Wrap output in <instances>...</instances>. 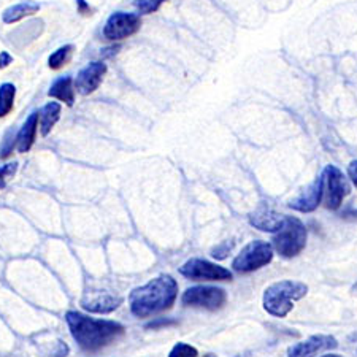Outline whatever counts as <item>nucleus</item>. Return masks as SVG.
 <instances>
[{
    "mask_svg": "<svg viewBox=\"0 0 357 357\" xmlns=\"http://www.w3.org/2000/svg\"><path fill=\"white\" fill-rule=\"evenodd\" d=\"M66 321L75 342L89 353L99 351L124 335V326L116 321L94 319L78 312H67Z\"/></svg>",
    "mask_w": 357,
    "mask_h": 357,
    "instance_id": "f257e3e1",
    "label": "nucleus"
},
{
    "mask_svg": "<svg viewBox=\"0 0 357 357\" xmlns=\"http://www.w3.org/2000/svg\"><path fill=\"white\" fill-rule=\"evenodd\" d=\"M178 297V283L170 275H160L130 292V312L137 318L162 313L170 310Z\"/></svg>",
    "mask_w": 357,
    "mask_h": 357,
    "instance_id": "f03ea898",
    "label": "nucleus"
},
{
    "mask_svg": "<svg viewBox=\"0 0 357 357\" xmlns=\"http://www.w3.org/2000/svg\"><path fill=\"white\" fill-rule=\"evenodd\" d=\"M308 294V286L301 281L284 280L270 284L262 297L264 310L276 318H284L294 308V302L301 301Z\"/></svg>",
    "mask_w": 357,
    "mask_h": 357,
    "instance_id": "7ed1b4c3",
    "label": "nucleus"
},
{
    "mask_svg": "<svg viewBox=\"0 0 357 357\" xmlns=\"http://www.w3.org/2000/svg\"><path fill=\"white\" fill-rule=\"evenodd\" d=\"M272 241L280 256L287 259L296 257L307 245V227L298 218L286 216L283 226L276 230Z\"/></svg>",
    "mask_w": 357,
    "mask_h": 357,
    "instance_id": "20e7f679",
    "label": "nucleus"
},
{
    "mask_svg": "<svg viewBox=\"0 0 357 357\" xmlns=\"http://www.w3.org/2000/svg\"><path fill=\"white\" fill-rule=\"evenodd\" d=\"M273 259V246L268 241L256 240L251 241L241 250L240 255L234 259L232 267L238 273H251L255 270L266 267Z\"/></svg>",
    "mask_w": 357,
    "mask_h": 357,
    "instance_id": "39448f33",
    "label": "nucleus"
},
{
    "mask_svg": "<svg viewBox=\"0 0 357 357\" xmlns=\"http://www.w3.org/2000/svg\"><path fill=\"white\" fill-rule=\"evenodd\" d=\"M322 197L329 210H338L343 200L349 194V184L343 172L335 165H327L321 174Z\"/></svg>",
    "mask_w": 357,
    "mask_h": 357,
    "instance_id": "423d86ee",
    "label": "nucleus"
},
{
    "mask_svg": "<svg viewBox=\"0 0 357 357\" xmlns=\"http://www.w3.org/2000/svg\"><path fill=\"white\" fill-rule=\"evenodd\" d=\"M227 294L221 287L211 286H194L183 294L181 302L186 307L194 308H205L210 312L222 308L226 305Z\"/></svg>",
    "mask_w": 357,
    "mask_h": 357,
    "instance_id": "0eeeda50",
    "label": "nucleus"
},
{
    "mask_svg": "<svg viewBox=\"0 0 357 357\" xmlns=\"http://www.w3.org/2000/svg\"><path fill=\"white\" fill-rule=\"evenodd\" d=\"M142 20L135 13H124V11H116L110 18L107 20L103 26V37L110 42H121L140 31Z\"/></svg>",
    "mask_w": 357,
    "mask_h": 357,
    "instance_id": "6e6552de",
    "label": "nucleus"
},
{
    "mask_svg": "<svg viewBox=\"0 0 357 357\" xmlns=\"http://www.w3.org/2000/svg\"><path fill=\"white\" fill-rule=\"evenodd\" d=\"M180 273L194 281H230L232 273L227 268L205 261V259H189L180 267Z\"/></svg>",
    "mask_w": 357,
    "mask_h": 357,
    "instance_id": "1a4fd4ad",
    "label": "nucleus"
},
{
    "mask_svg": "<svg viewBox=\"0 0 357 357\" xmlns=\"http://www.w3.org/2000/svg\"><path fill=\"white\" fill-rule=\"evenodd\" d=\"M338 342L332 335H313L305 342L296 343L287 349V357H314L322 351L335 349Z\"/></svg>",
    "mask_w": 357,
    "mask_h": 357,
    "instance_id": "9d476101",
    "label": "nucleus"
},
{
    "mask_svg": "<svg viewBox=\"0 0 357 357\" xmlns=\"http://www.w3.org/2000/svg\"><path fill=\"white\" fill-rule=\"evenodd\" d=\"M105 73H107V66L103 64V62H91V64L82 68L79 73L77 75V79H75L73 83L75 89L83 96L92 94L96 89H99Z\"/></svg>",
    "mask_w": 357,
    "mask_h": 357,
    "instance_id": "9b49d317",
    "label": "nucleus"
},
{
    "mask_svg": "<svg viewBox=\"0 0 357 357\" xmlns=\"http://www.w3.org/2000/svg\"><path fill=\"white\" fill-rule=\"evenodd\" d=\"M123 303V298L114 297L107 292H88L82 298V307L89 313L107 314L116 310Z\"/></svg>",
    "mask_w": 357,
    "mask_h": 357,
    "instance_id": "f8f14e48",
    "label": "nucleus"
},
{
    "mask_svg": "<svg viewBox=\"0 0 357 357\" xmlns=\"http://www.w3.org/2000/svg\"><path fill=\"white\" fill-rule=\"evenodd\" d=\"M322 180L321 176L316 178L314 183L310 186L307 191L302 192L297 199H294L289 206L292 210H297L301 213H312L318 208L322 200Z\"/></svg>",
    "mask_w": 357,
    "mask_h": 357,
    "instance_id": "ddd939ff",
    "label": "nucleus"
},
{
    "mask_svg": "<svg viewBox=\"0 0 357 357\" xmlns=\"http://www.w3.org/2000/svg\"><path fill=\"white\" fill-rule=\"evenodd\" d=\"M284 218V215H278L272 208L261 206V208L251 213L250 222L251 226H255L259 230H264V232H276V230L283 226Z\"/></svg>",
    "mask_w": 357,
    "mask_h": 357,
    "instance_id": "4468645a",
    "label": "nucleus"
},
{
    "mask_svg": "<svg viewBox=\"0 0 357 357\" xmlns=\"http://www.w3.org/2000/svg\"><path fill=\"white\" fill-rule=\"evenodd\" d=\"M37 128H38V113H32L31 116L22 126L21 130L16 135V145H18L20 153H27L29 149L32 148L33 142H36L37 135Z\"/></svg>",
    "mask_w": 357,
    "mask_h": 357,
    "instance_id": "2eb2a0df",
    "label": "nucleus"
},
{
    "mask_svg": "<svg viewBox=\"0 0 357 357\" xmlns=\"http://www.w3.org/2000/svg\"><path fill=\"white\" fill-rule=\"evenodd\" d=\"M38 10H40V5L37 2H33V0H26V2L16 3L13 7L5 10L2 15V20L5 24H15V22L24 20L27 16L38 13Z\"/></svg>",
    "mask_w": 357,
    "mask_h": 357,
    "instance_id": "dca6fc26",
    "label": "nucleus"
},
{
    "mask_svg": "<svg viewBox=\"0 0 357 357\" xmlns=\"http://www.w3.org/2000/svg\"><path fill=\"white\" fill-rule=\"evenodd\" d=\"M48 96L64 102L68 107H72L75 103V84L70 75L56 79L54 84L51 86V89L48 91Z\"/></svg>",
    "mask_w": 357,
    "mask_h": 357,
    "instance_id": "f3484780",
    "label": "nucleus"
},
{
    "mask_svg": "<svg viewBox=\"0 0 357 357\" xmlns=\"http://www.w3.org/2000/svg\"><path fill=\"white\" fill-rule=\"evenodd\" d=\"M61 118V105L57 102H50L38 112V124L42 135L46 137Z\"/></svg>",
    "mask_w": 357,
    "mask_h": 357,
    "instance_id": "a211bd4d",
    "label": "nucleus"
},
{
    "mask_svg": "<svg viewBox=\"0 0 357 357\" xmlns=\"http://www.w3.org/2000/svg\"><path fill=\"white\" fill-rule=\"evenodd\" d=\"M15 96H16L15 84L3 83L0 86V118H5L11 110H13Z\"/></svg>",
    "mask_w": 357,
    "mask_h": 357,
    "instance_id": "6ab92c4d",
    "label": "nucleus"
},
{
    "mask_svg": "<svg viewBox=\"0 0 357 357\" xmlns=\"http://www.w3.org/2000/svg\"><path fill=\"white\" fill-rule=\"evenodd\" d=\"M73 50H75L73 45H66V46H61L59 50H56L48 59L50 68H53V70H59V68L67 66V62L72 59Z\"/></svg>",
    "mask_w": 357,
    "mask_h": 357,
    "instance_id": "aec40b11",
    "label": "nucleus"
},
{
    "mask_svg": "<svg viewBox=\"0 0 357 357\" xmlns=\"http://www.w3.org/2000/svg\"><path fill=\"white\" fill-rule=\"evenodd\" d=\"M165 2L167 0H135L134 5L138 10V13L151 15V13H156V11L162 7V3Z\"/></svg>",
    "mask_w": 357,
    "mask_h": 357,
    "instance_id": "412c9836",
    "label": "nucleus"
},
{
    "mask_svg": "<svg viewBox=\"0 0 357 357\" xmlns=\"http://www.w3.org/2000/svg\"><path fill=\"white\" fill-rule=\"evenodd\" d=\"M16 135H18V134H15L13 129H10L7 134H5L2 145H0V158H2V159L8 158L10 154L13 153V148H15V143H16Z\"/></svg>",
    "mask_w": 357,
    "mask_h": 357,
    "instance_id": "4be33fe9",
    "label": "nucleus"
},
{
    "mask_svg": "<svg viewBox=\"0 0 357 357\" xmlns=\"http://www.w3.org/2000/svg\"><path fill=\"white\" fill-rule=\"evenodd\" d=\"M199 353L197 349L191 344H186V343H178L174 347V349L170 351L169 357H197Z\"/></svg>",
    "mask_w": 357,
    "mask_h": 357,
    "instance_id": "5701e85b",
    "label": "nucleus"
},
{
    "mask_svg": "<svg viewBox=\"0 0 357 357\" xmlns=\"http://www.w3.org/2000/svg\"><path fill=\"white\" fill-rule=\"evenodd\" d=\"M16 169H18V164H16V162L7 164L5 167H2V169H0V189L5 188V184H7V178L13 176Z\"/></svg>",
    "mask_w": 357,
    "mask_h": 357,
    "instance_id": "b1692460",
    "label": "nucleus"
},
{
    "mask_svg": "<svg viewBox=\"0 0 357 357\" xmlns=\"http://www.w3.org/2000/svg\"><path fill=\"white\" fill-rule=\"evenodd\" d=\"M176 321L175 319H169V318H158L146 324V329H159V327H167V326H175Z\"/></svg>",
    "mask_w": 357,
    "mask_h": 357,
    "instance_id": "393cba45",
    "label": "nucleus"
},
{
    "mask_svg": "<svg viewBox=\"0 0 357 357\" xmlns=\"http://www.w3.org/2000/svg\"><path fill=\"white\" fill-rule=\"evenodd\" d=\"M230 250H232V245L222 243V245H220V246H216L215 250L211 251V256L216 257V259H224V257H226V256L229 255Z\"/></svg>",
    "mask_w": 357,
    "mask_h": 357,
    "instance_id": "a878e982",
    "label": "nucleus"
},
{
    "mask_svg": "<svg viewBox=\"0 0 357 357\" xmlns=\"http://www.w3.org/2000/svg\"><path fill=\"white\" fill-rule=\"evenodd\" d=\"M348 175L351 178V181L354 183V186L357 188V160H353V162L348 165Z\"/></svg>",
    "mask_w": 357,
    "mask_h": 357,
    "instance_id": "bb28decb",
    "label": "nucleus"
},
{
    "mask_svg": "<svg viewBox=\"0 0 357 357\" xmlns=\"http://www.w3.org/2000/svg\"><path fill=\"white\" fill-rule=\"evenodd\" d=\"M11 61H13V57H11L7 51H2L0 53V68H5L11 64Z\"/></svg>",
    "mask_w": 357,
    "mask_h": 357,
    "instance_id": "cd10ccee",
    "label": "nucleus"
},
{
    "mask_svg": "<svg viewBox=\"0 0 357 357\" xmlns=\"http://www.w3.org/2000/svg\"><path fill=\"white\" fill-rule=\"evenodd\" d=\"M77 5H78L79 13H82V15H91V7L84 2V0H77Z\"/></svg>",
    "mask_w": 357,
    "mask_h": 357,
    "instance_id": "c85d7f7f",
    "label": "nucleus"
},
{
    "mask_svg": "<svg viewBox=\"0 0 357 357\" xmlns=\"http://www.w3.org/2000/svg\"><path fill=\"white\" fill-rule=\"evenodd\" d=\"M322 357H342V356H338V354H326V356H322Z\"/></svg>",
    "mask_w": 357,
    "mask_h": 357,
    "instance_id": "c756f323",
    "label": "nucleus"
},
{
    "mask_svg": "<svg viewBox=\"0 0 357 357\" xmlns=\"http://www.w3.org/2000/svg\"><path fill=\"white\" fill-rule=\"evenodd\" d=\"M353 294H354V296H357V283H356L354 287H353Z\"/></svg>",
    "mask_w": 357,
    "mask_h": 357,
    "instance_id": "7c9ffc66",
    "label": "nucleus"
},
{
    "mask_svg": "<svg viewBox=\"0 0 357 357\" xmlns=\"http://www.w3.org/2000/svg\"><path fill=\"white\" fill-rule=\"evenodd\" d=\"M204 357H220V356H216V354H205Z\"/></svg>",
    "mask_w": 357,
    "mask_h": 357,
    "instance_id": "2f4dec72",
    "label": "nucleus"
},
{
    "mask_svg": "<svg viewBox=\"0 0 357 357\" xmlns=\"http://www.w3.org/2000/svg\"><path fill=\"white\" fill-rule=\"evenodd\" d=\"M349 340H356V342H357V335H356V333H354V335H351Z\"/></svg>",
    "mask_w": 357,
    "mask_h": 357,
    "instance_id": "473e14b6",
    "label": "nucleus"
}]
</instances>
